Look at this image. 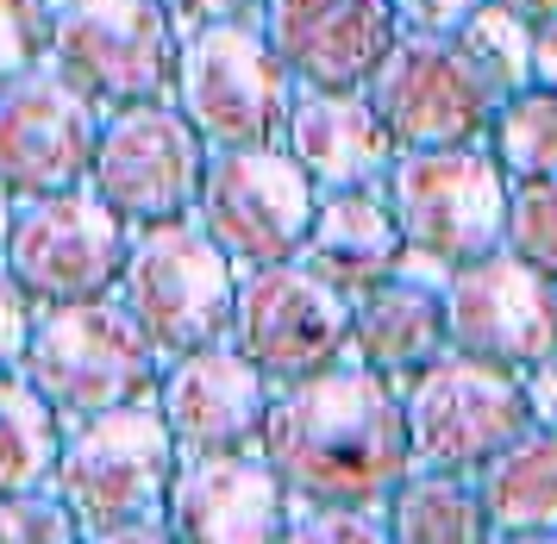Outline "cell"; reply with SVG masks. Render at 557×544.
Listing matches in <instances>:
<instances>
[{"mask_svg": "<svg viewBox=\"0 0 557 544\" xmlns=\"http://www.w3.org/2000/svg\"><path fill=\"white\" fill-rule=\"evenodd\" d=\"M382 200L401 232V250H420L445 270L502 250L507 175L488 157V145L395 150V163L382 175Z\"/></svg>", "mask_w": 557, "mask_h": 544, "instance_id": "obj_7", "label": "cell"}, {"mask_svg": "<svg viewBox=\"0 0 557 544\" xmlns=\"http://www.w3.org/2000/svg\"><path fill=\"white\" fill-rule=\"evenodd\" d=\"M502 7L520 20H557V0H502Z\"/></svg>", "mask_w": 557, "mask_h": 544, "instance_id": "obj_37", "label": "cell"}, {"mask_svg": "<svg viewBox=\"0 0 557 544\" xmlns=\"http://www.w3.org/2000/svg\"><path fill=\"white\" fill-rule=\"evenodd\" d=\"M445 357V300L438 288L382 275L363 295H351V363L407 382Z\"/></svg>", "mask_w": 557, "mask_h": 544, "instance_id": "obj_21", "label": "cell"}, {"mask_svg": "<svg viewBox=\"0 0 557 544\" xmlns=\"http://www.w3.org/2000/svg\"><path fill=\"white\" fill-rule=\"evenodd\" d=\"M257 457L276 470L288 500L376 514L413 475L401 388L363 363H338L307 382H288L270 395Z\"/></svg>", "mask_w": 557, "mask_h": 544, "instance_id": "obj_1", "label": "cell"}, {"mask_svg": "<svg viewBox=\"0 0 557 544\" xmlns=\"http://www.w3.org/2000/svg\"><path fill=\"white\" fill-rule=\"evenodd\" d=\"M163 13H170V25L182 32H195V25H220V20H257V7L263 0H157Z\"/></svg>", "mask_w": 557, "mask_h": 544, "instance_id": "obj_33", "label": "cell"}, {"mask_svg": "<svg viewBox=\"0 0 557 544\" xmlns=\"http://www.w3.org/2000/svg\"><path fill=\"white\" fill-rule=\"evenodd\" d=\"M95 138H101V113L51 70L0 82V188L13 200L88 188Z\"/></svg>", "mask_w": 557, "mask_h": 544, "instance_id": "obj_15", "label": "cell"}, {"mask_svg": "<svg viewBox=\"0 0 557 544\" xmlns=\"http://www.w3.org/2000/svg\"><path fill=\"white\" fill-rule=\"evenodd\" d=\"M502 250L557 282V182H507Z\"/></svg>", "mask_w": 557, "mask_h": 544, "instance_id": "obj_27", "label": "cell"}, {"mask_svg": "<svg viewBox=\"0 0 557 544\" xmlns=\"http://www.w3.org/2000/svg\"><path fill=\"white\" fill-rule=\"evenodd\" d=\"M176 463L182 450L157 413V400H132V407H107V413L63 425L51 489L76 514L82 532H107V526L132 520H163Z\"/></svg>", "mask_w": 557, "mask_h": 544, "instance_id": "obj_6", "label": "cell"}, {"mask_svg": "<svg viewBox=\"0 0 557 544\" xmlns=\"http://www.w3.org/2000/svg\"><path fill=\"white\" fill-rule=\"evenodd\" d=\"M257 32L295 88H370L388 45L401 38L388 0H263Z\"/></svg>", "mask_w": 557, "mask_h": 544, "instance_id": "obj_16", "label": "cell"}, {"mask_svg": "<svg viewBox=\"0 0 557 544\" xmlns=\"http://www.w3.org/2000/svg\"><path fill=\"white\" fill-rule=\"evenodd\" d=\"M20 382L51 407L57 420H88L107 407H132V400H157V375L163 357L145 345V332L113 295L95 300H63V307H38L20 357Z\"/></svg>", "mask_w": 557, "mask_h": 544, "instance_id": "obj_2", "label": "cell"}, {"mask_svg": "<svg viewBox=\"0 0 557 544\" xmlns=\"http://www.w3.org/2000/svg\"><path fill=\"white\" fill-rule=\"evenodd\" d=\"M532 88L557 95V20H532V50H527Z\"/></svg>", "mask_w": 557, "mask_h": 544, "instance_id": "obj_35", "label": "cell"}, {"mask_svg": "<svg viewBox=\"0 0 557 544\" xmlns=\"http://www.w3.org/2000/svg\"><path fill=\"white\" fill-rule=\"evenodd\" d=\"M382 532L388 544H488L476 482L438 470H413L382 500Z\"/></svg>", "mask_w": 557, "mask_h": 544, "instance_id": "obj_23", "label": "cell"}, {"mask_svg": "<svg viewBox=\"0 0 557 544\" xmlns=\"http://www.w3.org/2000/svg\"><path fill=\"white\" fill-rule=\"evenodd\" d=\"M445 350L495 370H532L557 357V282L527 270L513 250H488L445 275Z\"/></svg>", "mask_w": 557, "mask_h": 544, "instance_id": "obj_14", "label": "cell"}, {"mask_svg": "<svg viewBox=\"0 0 557 544\" xmlns=\"http://www.w3.org/2000/svg\"><path fill=\"white\" fill-rule=\"evenodd\" d=\"M520 395H527V413H532V432H557V357L520 370Z\"/></svg>", "mask_w": 557, "mask_h": 544, "instance_id": "obj_34", "label": "cell"}, {"mask_svg": "<svg viewBox=\"0 0 557 544\" xmlns=\"http://www.w3.org/2000/svg\"><path fill=\"white\" fill-rule=\"evenodd\" d=\"M470 482L488 532H557V432H520Z\"/></svg>", "mask_w": 557, "mask_h": 544, "instance_id": "obj_22", "label": "cell"}, {"mask_svg": "<svg viewBox=\"0 0 557 544\" xmlns=\"http://www.w3.org/2000/svg\"><path fill=\"white\" fill-rule=\"evenodd\" d=\"M170 107L207 150L282 145V120L295 107V75L282 70V57L257 32V20L195 25V32H182Z\"/></svg>", "mask_w": 557, "mask_h": 544, "instance_id": "obj_4", "label": "cell"}, {"mask_svg": "<svg viewBox=\"0 0 557 544\" xmlns=\"http://www.w3.org/2000/svg\"><path fill=\"white\" fill-rule=\"evenodd\" d=\"M401 420L413 470H438V475H476L495 450H507L520 432H532L520 375L476 363V357H457V350H445L420 375H407Z\"/></svg>", "mask_w": 557, "mask_h": 544, "instance_id": "obj_9", "label": "cell"}, {"mask_svg": "<svg viewBox=\"0 0 557 544\" xmlns=\"http://www.w3.org/2000/svg\"><path fill=\"white\" fill-rule=\"evenodd\" d=\"M276 544H388V532H382V514H363V507H313L282 526Z\"/></svg>", "mask_w": 557, "mask_h": 544, "instance_id": "obj_30", "label": "cell"}, {"mask_svg": "<svg viewBox=\"0 0 557 544\" xmlns=\"http://www.w3.org/2000/svg\"><path fill=\"white\" fill-rule=\"evenodd\" d=\"M32 320H38V300L13 282V270L0 263V375L20 370L26 357V338H32Z\"/></svg>", "mask_w": 557, "mask_h": 544, "instance_id": "obj_31", "label": "cell"}, {"mask_svg": "<svg viewBox=\"0 0 557 544\" xmlns=\"http://www.w3.org/2000/svg\"><path fill=\"white\" fill-rule=\"evenodd\" d=\"M232 295H238V270L195 225V213L132 232V250L120 263V282H113V300L132 313V325L145 332V345L163 363L226 345Z\"/></svg>", "mask_w": 557, "mask_h": 544, "instance_id": "obj_3", "label": "cell"}, {"mask_svg": "<svg viewBox=\"0 0 557 544\" xmlns=\"http://www.w3.org/2000/svg\"><path fill=\"white\" fill-rule=\"evenodd\" d=\"M207 170V145L188 132L170 100L151 107H126L107 113L101 138H95V163H88V195L113 207L132 232L145 225H170L195 213Z\"/></svg>", "mask_w": 557, "mask_h": 544, "instance_id": "obj_12", "label": "cell"}, {"mask_svg": "<svg viewBox=\"0 0 557 544\" xmlns=\"http://www.w3.org/2000/svg\"><path fill=\"white\" fill-rule=\"evenodd\" d=\"M0 544H82V526L57 500V489H32L0 500Z\"/></svg>", "mask_w": 557, "mask_h": 544, "instance_id": "obj_28", "label": "cell"}, {"mask_svg": "<svg viewBox=\"0 0 557 544\" xmlns=\"http://www.w3.org/2000/svg\"><path fill=\"white\" fill-rule=\"evenodd\" d=\"M482 145L502 163L507 182H557V95H545V88L507 95Z\"/></svg>", "mask_w": 557, "mask_h": 544, "instance_id": "obj_25", "label": "cell"}, {"mask_svg": "<svg viewBox=\"0 0 557 544\" xmlns=\"http://www.w3.org/2000/svg\"><path fill=\"white\" fill-rule=\"evenodd\" d=\"M488 544H557V532H488Z\"/></svg>", "mask_w": 557, "mask_h": 544, "instance_id": "obj_38", "label": "cell"}, {"mask_svg": "<svg viewBox=\"0 0 557 544\" xmlns=\"http://www.w3.org/2000/svg\"><path fill=\"white\" fill-rule=\"evenodd\" d=\"M82 544H176L163 532V520H132V526H107V532H82Z\"/></svg>", "mask_w": 557, "mask_h": 544, "instance_id": "obj_36", "label": "cell"}, {"mask_svg": "<svg viewBox=\"0 0 557 544\" xmlns=\"http://www.w3.org/2000/svg\"><path fill=\"white\" fill-rule=\"evenodd\" d=\"M282 150L320 195L382 188V175L395 163V145L363 88H295V107L282 120Z\"/></svg>", "mask_w": 557, "mask_h": 544, "instance_id": "obj_19", "label": "cell"}, {"mask_svg": "<svg viewBox=\"0 0 557 544\" xmlns=\"http://www.w3.org/2000/svg\"><path fill=\"white\" fill-rule=\"evenodd\" d=\"M270 395H276V388H270L232 345L188 350L176 363H163V375H157V413L170 425L176 450H188V457L257 450Z\"/></svg>", "mask_w": 557, "mask_h": 544, "instance_id": "obj_17", "label": "cell"}, {"mask_svg": "<svg viewBox=\"0 0 557 544\" xmlns=\"http://www.w3.org/2000/svg\"><path fill=\"white\" fill-rule=\"evenodd\" d=\"M482 0H388V13L401 32H432V38H457V25L476 13Z\"/></svg>", "mask_w": 557, "mask_h": 544, "instance_id": "obj_32", "label": "cell"}, {"mask_svg": "<svg viewBox=\"0 0 557 544\" xmlns=\"http://www.w3.org/2000/svg\"><path fill=\"white\" fill-rule=\"evenodd\" d=\"M13 213H20V200L0 188V250H7V238H13Z\"/></svg>", "mask_w": 557, "mask_h": 544, "instance_id": "obj_39", "label": "cell"}, {"mask_svg": "<svg viewBox=\"0 0 557 544\" xmlns=\"http://www.w3.org/2000/svg\"><path fill=\"white\" fill-rule=\"evenodd\" d=\"M457 45H463V57L482 70V82L495 88V95H520V88H532L527 75V50H532V20H520V13H507L502 0H482L470 20L457 25Z\"/></svg>", "mask_w": 557, "mask_h": 544, "instance_id": "obj_26", "label": "cell"}, {"mask_svg": "<svg viewBox=\"0 0 557 544\" xmlns=\"http://www.w3.org/2000/svg\"><path fill=\"white\" fill-rule=\"evenodd\" d=\"M395 257H401V232L388 220L382 188H338V195H320L295 263L332 282L338 295H363L370 282L395 275Z\"/></svg>", "mask_w": 557, "mask_h": 544, "instance_id": "obj_20", "label": "cell"}, {"mask_svg": "<svg viewBox=\"0 0 557 544\" xmlns=\"http://www.w3.org/2000/svg\"><path fill=\"white\" fill-rule=\"evenodd\" d=\"M313 207H320V188L295 170V157L282 145L207 150L195 225L232 257V270L295 263L307 225H313Z\"/></svg>", "mask_w": 557, "mask_h": 544, "instance_id": "obj_10", "label": "cell"}, {"mask_svg": "<svg viewBox=\"0 0 557 544\" xmlns=\"http://www.w3.org/2000/svg\"><path fill=\"white\" fill-rule=\"evenodd\" d=\"M57 450H63V420L20 375H0V500L51 489Z\"/></svg>", "mask_w": 557, "mask_h": 544, "instance_id": "obj_24", "label": "cell"}, {"mask_svg": "<svg viewBox=\"0 0 557 544\" xmlns=\"http://www.w3.org/2000/svg\"><path fill=\"white\" fill-rule=\"evenodd\" d=\"M126 250L132 225L113 207H101L88 188H63L45 200H20L0 263L38 307H63V300L113 295Z\"/></svg>", "mask_w": 557, "mask_h": 544, "instance_id": "obj_13", "label": "cell"}, {"mask_svg": "<svg viewBox=\"0 0 557 544\" xmlns=\"http://www.w3.org/2000/svg\"><path fill=\"white\" fill-rule=\"evenodd\" d=\"M176 50L182 38L157 0H51L45 70L70 82L101 120L170 100Z\"/></svg>", "mask_w": 557, "mask_h": 544, "instance_id": "obj_5", "label": "cell"}, {"mask_svg": "<svg viewBox=\"0 0 557 544\" xmlns=\"http://www.w3.org/2000/svg\"><path fill=\"white\" fill-rule=\"evenodd\" d=\"M226 345L270 388L338 370V363H351V295H338L332 282H320L301 263L238 270Z\"/></svg>", "mask_w": 557, "mask_h": 544, "instance_id": "obj_8", "label": "cell"}, {"mask_svg": "<svg viewBox=\"0 0 557 544\" xmlns=\"http://www.w3.org/2000/svg\"><path fill=\"white\" fill-rule=\"evenodd\" d=\"M288 526V495L257 450L188 457L163 495V532L176 544H276Z\"/></svg>", "mask_w": 557, "mask_h": 544, "instance_id": "obj_18", "label": "cell"}, {"mask_svg": "<svg viewBox=\"0 0 557 544\" xmlns=\"http://www.w3.org/2000/svg\"><path fill=\"white\" fill-rule=\"evenodd\" d=\"M363 100L376 107L395 150L482 145L495 107H502V95L482 82V70L463 57V45L432 38V32H401L382 57V70L370 75Z\"/></svg>", "mask_w": 557, "mask_h": 544, "instance_id": "obj_11", "label": "cell"}, {"mask_svg": "<svg viewBox=\"0 0 557 544\" xmlns=\"http://www.w3.org/2000/svg\"><path fill=\"white\" fill-rule=\"evenodd\" d=\"M51 0H0V82L45 70Z\"/></svg>", "mask_w": 557, "mask_h": 544, "instance_id": "obj_29", "label": "cell"}]
</instances>
